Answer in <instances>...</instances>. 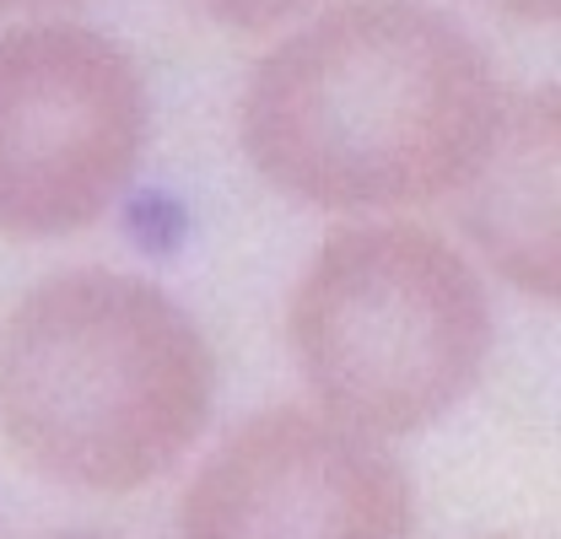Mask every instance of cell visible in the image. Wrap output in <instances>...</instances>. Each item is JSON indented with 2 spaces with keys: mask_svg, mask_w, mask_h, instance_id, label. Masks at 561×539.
I'll use <instances>...</instances> for the list:
<instances>
[{
  "mask_svg": "<svg viewBox=\"0 0 561 539\" xmlns=\"http://www.w3.org/2000/svg\"><path fill=\"white\" fill-rule=\"evenodd\" d=\"M459 200L465 232L486 265L524 297L557 302V87H535L507 103Z\"/></svg>",
  "mask_w": 561,
  "mask_h": 539,
  "instance_id": "cell-6",
  "label": "cell"
},
{
  "mask_svg": "<svg viewBox=\"0 0 561 539\" xmlns=\"http://www.w3.org/2000/svg\"><path fill=\"white\" fill-rule=\"evenodd\" d=\"M195 5L232 33H276L286 22H297L302 11H313L319 0H195Z\"/></svg>",
  "mask_w": 561,
  "mask_h": 539,
  "instance_id": "cell-7",
  "label": "cell"
},
{
  "mask_svg": "<svg viewBox=\"0 0 561 539\" xmlns=\"http://www.w3.org/2000/svg\"><path fill=\"white\" fill-rule=\"evenodd\" d=\"M486 539H513V535H486Z\"/></svg>",
  "mask_w": 561,
  "mask_h": 539,
  "instance_id": "cell-11",
  "label": "cell"
},
{
  "mask_svg": "<svg viewBox=\"0 0 561 539\" xmlns=\"http://www.w3.org/2000/svg\"><path fill=\"white\" fill-rule=\"evenodd\" d=\"M216 356L151 280L66 270L0 319V432L55 485L119 496L168 474L206 432Z\"/></svg>",
  "mask_w": 561,
  "mask_h": 539,
  "instance_id": "cell-2",
  "label": "cell"
},
{
  "mask_svg": "<svg viewBox=\"0 0 561 539\" xmlns=\"http://www.w3.org/2000/svg\"><path fill=\"white\" fill-rule=\"evenodd\" d=\"M49 539H108V535H49Z\"/></svg>",
  "mask_w": 561,
  "mask_h": 539,
  "instance_id": "cell-10",
  "label": "cell"
},
{
  "mask_svg": "<svg viewBox=\"0 0 561 539\" xmlns=\"http://www.w3.org/2000/svg\"><path fill=\"white\" fill-rule=\"evenodd\" d=\"M179 539H416V485L373 432L276 404L201 465Z\"/></svg>",
  "mask_w": 561,
  "mask_h": 539,
  "instance_id": "cell-5",
  "label": "cell"
},
{
  "mask_svg": "<svg viewBox=\"0 0 561 539\" xmlns=\"http://www.w3.org/2000/svg\"><path fill=\"white\" fill-rule=\"evenodd\" d=\"M507 114L481 44L426 0H341L254 66L238 140L254 173L319 210L459 195Z\"/></svg>",
  "mask_w": 561,
  "mask_h": 539,
  "instance_id": "cell-1",
  "label": "cell"
},
{
  "mask_svg": "<svg viewBox=\"0 0 561 539\" xmlns=\"http://www.w3.org/2000/svg\"><path fill=\"white\" fill-rule=\"evenodd\" d=\"M33 5H70V0H0V11H33Z\"/></svg>",
  "mask_w": 561,
  "mask_h": 539,
  "instance_id": "cell-9",
  "label": "cell"
},
{
  "mask_svg": "<svg viewBox=\"0 0 561 539\" xmlns=\"http://www.w3.org/2000/svg\"><path fill=\"white\" fill-rule=\"evenodd\" d=\"M146 76L81 22L0 33V232L70 238L103 221L146 151Z\"/></svg>",
  "mask_w": 561,
  "mask_h": 539,
  "instance_id": "cell-4",
  "label": "cell"
},
{
  "mask_svg": "<svg viewBox=\"0 0 561 539\" xmlns=\"http://www.w3.org/2000/svg\"><path fill=\"white\" fill-rule=\"evenodd\" d=\"M481 5L513 16V22H524V27H551L557 11H561V0H481Z\"/></svg>",
  "mask_w": 561,
  "mask_h": 539,
  "instance_id": "cell-8",
  "label": "cell"
},
{
  "mask_svg": "<svg viewBox=\"0 0 561 539\" xmlns=\"http://www.w3.org/2000/svg\"><path fill=\"white\" fill-rule=\"evenodd\" d=\"M286 345L319 410L373 437H405L448 415L481 378L486 280L426 227H346L302 270Z\"/></svg>",
  "mask_w": 561,
  "mask_h": 539,
  "instance_id": "cell-3",
  "label": "cell"
}]
</instances>
